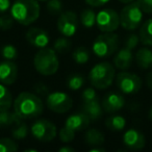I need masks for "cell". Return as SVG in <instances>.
<instances>
[{
  "mask_svg": "<svg viewBox=\"0 0 152 152\" xmlns=\"http://www.w3.org/2000/svg\"><path fill=\"white\" fill-rule=\"evenodd\" d=\"M14 110L22 119H34L44 110V105L40 98L29 92H22L14 101Z\"/></svg>",
  "mask_w": 152,
  "mask_h": 152,
  "instance_id": "cell-1",
  "label": "cell"
},
{
  "mask_svg": "<svg viewBox=\"0 0 152 152\" xmlns=\"http://www.w3.org/2000/svg\"><path fill=\"white\" fill-rule=\"evenodd\" d=\"M40 12L38 0H16L11 7V15L15 21L25 26L36 22Z\"/></svg>",
  "mask_w": 152,
  "mask_h": 152,
  "instance_id": "cell-2",
  "label": "cell"
},
{
  "mask_svg": "<svg viewBox=\"0 0 152 152\" xmlns=\"http://www.w3.org/2000/svg\"><path fill=\"white\" fill-rule=\"evenodd\" d=\"M116 71L114 66L107 61H102L93 67L89 74V79L94 88L105 90L110 87L115 79Z\"/></svg>",
  "mask_w": 152,
  "mask_h": 152,
  "instance_id": "cell-3",
  "label": "cell"
},
{
  "mask_svg": "<svg viewBox=\"0 0 152 152\" xmlns=\"http://www.w3.org/2000/svg\"><path fill=\"white\" fill-rule=\"evenodd\" d=\"M34 65L36 70L42 75H53L56 73L59 67L56 51L51 48H41L37 52L34 58Z\"/></svg>",
  "mask_w": 152,
  "mask_h": 152,
  "instance_id": "cell-4",
  "label": "cell"
},
{
  "mask_svg": "<svg viewBox=\"0 0 152 152\" xmlns=\"http://www.w3.org/2000/svg\"><path fill=\"white\" fill-rule=\"evenodd\" d=\"M119 46V37L114 32H104L96 38L92 50L99 57H108L117 51Z\"/></svg>",
  "mask_w": 152,
  "mask_h": 152,
  "instance_id": "cell-5",
  "label": "cell"
},
{
  "mask_svg": "<svg viewBox=\"0 0 152 152\" xmlns=\"http://www.w3.org/2000/svg\"><path fill=\"white\" fill-rule=\"evenodd\" d=\"M143 13L137 2L128 3L120 13V25L127 30L137 29L143 20Z\"/></svg>",
  "mask_w": 152,
  "mask_h": 152,
  "instance_id": "cell-6",
  "label": "cell"
},
{
  "mask_svg": "<svg viewBox=\"0 0 152 152\" xmlns=\"http://www.w3.org/2000/svg\"><path fill=\"white\" fill-rule=\"evenodd\" d=\"M117 86L123 94L133 95L142 88V80L139 76L130 72H120L116 77Z\"/></svg>",
  "mask_w": 152,
  "mask_h": 152,
  "instance_id": "cell-7",
  "label": "cell"
},
{
  "mask_svg": "<svg viewBox=\"0 0 152 152\" xmlns=\"http://www.w3.org/2000/svg\"><path fill=\"white\" fill-rule=\"evenodd\" d=\"M96 24L103 32H114L120 25V15L112 9L100 11L96 15Z\"/></svg>",
  "mask_w": 152,
  "mask_h": 152,
  "instance_id": "cell-8",
  "label": "cell"
},
{
  "mask_svg": "<svg viewBox=\"0 0 152 152\" xmlns=\"http://www.w3.org/2000/svg\"><path fill=\"white\" fill-rule=\"evenodd\" d=\"M47 106L57 114H65L73 106V100L64 92H52L47 96Z\"/></svg>",
  "mask_w": 152,
  "mask_h": 152,
  "instance_id": "cell-9",
  "label": "cell"
},
{
  "mask_svg": "<svg viewBox=\"0 0 152 152\" xmlns=\"http://www.w3.org/2000/svg\"><path fill=\"white\" fill-rule=\"evenodd\" d=\"M31 133L37 140L42 142L52 141L56 137V126L46 119H39L31 125Z\"/></svg>",
  "mask_w": 152,
  "mask_h": 152,
  "instance_id": "cell-10",
  "label": "cell"
},
{
  "mask_svg": "<svg viewBox=\"0 0 152 152\" xmlns=\"http://www.w3.org/2000/svg\"><path fill=\"white\" fill-rule=\"evenodd\" d=\"M78 27V19L74 12L67 11L61 14L57 20V29L63 36L70 38L74 36Z\"/></svg>",
  "mask_w": 152,
  "mask_h": 152,
  "instance_id": "cell-11",
  "label": "cell"
},
{
  "mask_svg": "<svg viewBox=\"0 0 152 152\" xmlns=\"http://www.w3.org/2000/svg\"><path fill=\"white\" fill-rule=\"evenodd\" d=\"M18 77V67L13 61H2L0 63V83L5 86L13 85Z\"/></svg>",
  "mask_w": 152,
  "mask_h": 152,
  "instance_id": "cell-12",
  "label": "cell"
},
{
  "mask_svg": "<svg viewBox=\"0 0 152 152\" xmlns=\"http://www.w3.org/2000/svg\"><path fill=\"white\" fill-rule=\"evenodd\" d=\"M123 143L131 150H141L145 147L146 139L141 131L137 129H128L123 135Z\"/></svg>",
  "mask_w": 152,
  "mask_h": 152,
  "instance_id": "cell-13",
  "label": "cell"
},
{
  "mask_svg": "<svg viewBox=\"0 0 152 152\" xmlns=\"http://www.w3.org/2000/svg\"><path fill=\"white\" fill-rule=\"evenodd\" d=\"M26 40L30 45L38 48H45L49 44V34L38 27H31L26 32Z\"/></svg>",
  "mask_w": 152,
  "mask_h": 152,
  "instance_id": "cell-14",
  "label": "cell"
},
{
  "mask_svg": "<svg viewBox=\"0 0 152 152\" xmlns=\"http://www.w3.org/2000/svg\"><path fill=\"white\" fill-rule=\"evenodd\" d=\"M125 105V99L121 94L119 93H108L102 101V108L108 114L119 112L123 106Z\"/></svg>",
  "mask_w": 152,
  "mask_h": 152,
  "instance_id": "cell-15",
  "label": "cell"
},
{
  "mask_svg": "<svg viewBox=\"0 0 152 152\" xmlns=\"http://www.w3.org/2000/svg\"><path fill=\"white\" fill-rule=\"evenodd\" d=\"M90 122H91V119L85 113L81 112L68 117L65 122V126L69 127L74 131H80L87 129L90 125Z\"/></svg>",
  "mask_w": 152,
  "mask_h": 152,
  "instance_id": "cell-16",
  "label": "cell"
},
{
  "mask_svg": "<svg viewBox=\"0 0 152 152\" xmlns=\"http://www.w3.org/2000/svg\"><path fill=\"white\" fill-rule=\"evenodd\" d=\"M132 58L133 55L131 50L124 47V48H122L121 50H119L117 52L116 56L114 58V64L119 70L125 71V70H127L131 66Z\"/></svg>",
  "mask_w": 152,
  "mask_h": 152,
  "instance_id": "cell-17",
  "label": "cell"
},
{
  "mask_svg": "<svg viewBox=\"0 0 152 152\" xmlns=\"http://www.w3.org/2000/svg\"><path fill=\"white\" fill-rule=\"evenodd\" d=\"M22 122V118L14 110H3L0 112V128H7V127L15 126Z\"/></svg>",
  "mask_w": 152,
  "mask_h": 152,
  "instance_id": "cell-18",
  "label": "cell"
},
{
  "mask_svg": "<svg viewBox=\"0 0 152 152\" xmlns=\"http://www.w3.org/2000/svg\"><path fill=\"white\" fill-rule=\"evenodd\" d=\"M102 106L100 105L99 100L91 102H83V112L91 119V121H96L102 116Z\"/></svg>",
  "mask_w": 152,
  "mask_h": 152,
  "instance_id": "cell-19",
  "label": "cell"
},
{
  "mask_svg": "<svg viewBox=\"0 0 152 152\" xmlns=\"http://www.w3.org/2000/svg\"><path fill=\"white\" fill-rule=\"evenodd\" d=\"M135 61L141 69H150L152 67V50L141 48L135 54Z\"/></svg>",
  "mask_w": 152,
  "mask_h": 152,
  "instance_id": "cell-20",
  "label": "cell"
},
{
  "mask_svg": "<svg viewBox=\"0 0 152 152\" xmlns=\"http://www.w3.org/2000/svg\"><path fill=\"white\" fill-rule=\"evenodd\" d=\"M139 36L142 44L146 46H152V19H148L141 26Z\"/></svg>",
  "mask_w": 152,
  "mask_h": 152,
  "instance_id": "cell-21",
  "label": "cell"
},
{
  "mask_svg": "<svg viewBox=\"0 0 152 152\" xmlns=\"http://www.w3.org/2000/svg\"><path fill=\"white\" fill-rule=\"evenodd\" d=\"M85 139H86V143L88 145L92 146V147H94V146L95 147L96 146H101L104 143L103 133L95 128H92L90 130H88L87 133H86Z\"/></svg>",
  "mask_w": 152,
  "mask_h": 152,
  "instance_id": "cell-22",
  "label": "cell"
},
{
  "mask_svg": "<svg viewBox=\"0 0 152 152\" xmlns=\"http://www.w3.org/2000/svg\"><path fill=\"white\" fill-rule=\"evenodd\" d=\"M13 104V96L5 86L0 85V112L9 110Z\"/></svg>",
  "mask_w": 152,
  "mask_h": 152,
  "instance_id": "cell-23",
  "label": "cell"
},
{
  "mask_svg": "<svg viewBox=\"0 0 152 152\" xmlns=\"http://www.w3.org/2000/svg\"><path fill=\"white\" fill-rule=\"evenodd\" d=\"M105 125L108 129L114 131L123 130L124 127L126 126V120L122 116H112L106 119Z\"/></svg>",
  "mask_w": 152,
  "mask_h": 152,
  "instance_id": "cell-24",
  "label": "cell"
},
{
  "mask_svg": "<svg viewBox=\"0 0 152 152\" xmlns=\"http://www.w3.org/2000/svg\"><path fill=\"white\" fill-rule=\"evenodd\" d=\"M80 22L86 28H91L96 23V14L93 10L87 9L80 14Z\"/></svg>",
  "mask_w": 152,
  "mask_h": 152,
  "instance_id": "cell-25",
  "label": "cell"
},
{
  "mask_svg": "<svg viewBox=\"0 0 152 152\" xmlns=\"http://www.w3.org/2000/svg\"><path fill=\"white\" fill-rule=\"evenodd\" d=\"M72 57L75 61V63L83 65L89 61L90 59V51L88 50L86 47H78L77 49H75V51L72 54Z\"/></svg>",
  "mask_w": 152,
  "mask_h": 152,
  "instance_id": "cell-26",
  "label": "cell"
},
{
  "mask_svg": "<svg viewBox=\"0 0 152 152\" xmlns=\"http://www.w3.org/2000/svg\"><path fill=\"white\" fill-rule=\"evenodd\" d=\"M28 134V127L25 123H19V124L13 126L12 129V135L16 140H23Z\"/></svg>",
  "mask_w": 152,
  "mask_h": 152,
  "instance_id": "cell-27",
  "label": "cell"
},
{
  "mask_svg": "<svg viewBox=\"0 0 152 152\" xmlns=\"http://www.w3.org/2000/svg\"><path fill=\"white\" fill-rule=\"evenodd\" d=\"M1 55L4 59L7 61H15L18 57V50L14 45L7 44L1 48Z\"/></svg>",
  "mask_w": 152,
  "mask_h": 152,
  "instance_id": "cell-28",
  "label": "cell"
},
{
  "mask_svg": "<svg viewBox=\"0 0 152 152\" xmlns=\"http://www.w3.org/2000/svg\"><path fill=\"white\" fill-rule=\"evenodd\" d=\"M83 83H85V78L80 74H74L68 78V87L72 91L79 90L83 86Z\"/></svg>",
  "mask_w": 152,
  "mask_h": 152,
  "instance_id": "cell-29",
  "label": "cell"
},
{
  "mask_svg": "<svg viewBox=\"0 0 152 152\" xmlns=\"http://www.w3.org/2000/svg\"><path fill=\"white\" fill-rule=\"evenodd\" d=\"M70 48H71V42L68 40L67 37L57 39L53 44V49L57 53H66L70 50Z\"/></svg>",
  "mask_w": 152,
  "mask_h": 152,
  "instance_id": "cell-30",
  "label": "cell"
},
{
  "mask_svg": "<svg viewBox=\"0 0 152 152\" xmlns=\"http://www.w3.org/2000/svg\"><path fill=\"white\" fill-rule=\"evenodd\" d=\"M18 149L15 141L11 139H0V152H14Z\"/></svg>",
  "mask_w": 152,
  "mask_h": 152,
  "instance_id": "cell-31",
  "label": "cell"
},
{
  "mask_svg": "<svg viewBox=\"0 0 152 152\" xmlns=\"http://www.w3.org/2000/svg\"><path fill=\"white\" fill-rule=\"evenodd\" d=\"M46 7L50 14H52V15H57V14L61 13L63 4H61V0H48V1H47Z\"/></svg>",
  "mask_w": 152,
  "mask_h": 152,
  "instance_id": "cell-32",
  "label": "cell"
},
{
  "mask_svg": "<svg viewBox=\"0 0 152 152\" xmlns=\"http://www.w3.org/2000/svg\"><path fill=\"white\" fill-rule=\"evenodd\" d=\"M74 137H75V131L72 130L69 127L65 126L59 131V139H61V141L64 142V143L72 142L74 140Z\"/></svg>",
  "mask_w": 152,
  "mask_h": 152,
  "instance_id": "cell-33",
  "label": "cell"
},
{
  "mask_svg": "<svg viewBox=\"0 0 152 152\" xmlns=\"http://www.w3.org/2000/svg\"><path fill=\"white\" fill-rule=\"evenodd\" d=\"M15 19L12 15H3L0 17V29L9 30L13 27Z\"/></svg>",
  "mask_w": 152,
  "mask_h": 152,
  "instance_id": "cell-34",
  "label": "cell"
},
{
  "mask_svg": "<svg viewBox=\"0 0 152 152\" xmlns=\"http://www.w3.org/2000/svg\"><path fill=\"white\" fill-rule=\"evenodd\" d=\"M81 98H83V102H91L98 100L97 93L93 88H87L81 94Z\"/></svg>",
  "mask_w": 152,
  "mask_h": 152,
  "instance_id": "cell-35",
  "label": "cell"
},
{
  "mask_svg": "<svg viewBox=\"0 0 152 152\" xmlns=\"http://www.w3.org/2000/svg\"><path fill=\"white\" fill-rule=\"evenodd\" d=\"M139 42H140V36H137L135 34H129L128 38L125 41V47L132 50V49H134L139 45Z\"/></svg>",
  "mask_w": 152,
  "mask_h": 152,
  "instance_id": "cell-36",
  "label": "cell"
},
{
  "mask_svg": "<svg viewBox=\"0 0 152 152\" xmlns=\"http://www.w3.org/2000/svg\"><path fill=\"white\" fill-rule=\"evenodd\" d=\"M141 10L146 14H152V0H137Z\"/></svg>",
  "mask_w": 152,
  "mask_h": 152,
  "instance_id": "cell-37",
  "label": "cell"
},
{
  "mask_svg": "<svg viewBox=\"0 0 152 152\" xmlns=\"http://www.w3.org/2000/svg\"><path fill=\"white\" fill-rule=\"evenodd\" d=\"M34 91H36L37 94H41V95H46V94H49V88L47 87L44 83H39V85L36 86L34 88Z\"/></svg>",
  "mask_w": 152,
  "mask_h": 152,
  "instance_id": "cell-38",
  "label": "cell"
},
{
  "mask_svg": "<svg viewBox=\"0 0 152 152\" xmlns=\"http://www.w3.org/2000/svg\"><path fill=\"white\" fill-rule=\"evenodd\" d=\"M110 0H86L87 4L91 5L93 7H99L104 5L105 3H107Z\"/></svg>",
  "mask_w": 152,
  "mask_h": 152,
  "instance_id": "cell-39",
  "label": "cell"
},
{
  "mask_svg": "<svg viewBox=\"0 0 152 152\" xmlns=\"http://www.w3.org/2000/svg\"><path fill=\"white\" fill-rule=\"evenodd\" d=\"M10 7H11V1L10 0H0V14L7 12Z\"/></svg>",
  "mask_w": 152,
  "mask_h": 152,
  "instance_id": "cell-40",
  "label": "cell"
},
{
  "mask_svg": "<svg viewBox=\"0 0 152 152\" xmlns=\"http://www.w3.org/2000/svg\"><path fill=\"white\" fill-rule=\"evenodd\" d=\"M146 83H147L148 88L152 90V72H149L146 76Z\"/></svg>",
  "mask_w": 152,
  "mask_h": 152,
  "instance_id": "cell-41",
  "label": "cell"
},
{
  "mask_svg": "<svg viewBox=\"0 0 152 152\" xmlns=\"http://www.w3.org/2000/svg\"><path fill=\"white\" fill-rule=\"evenodd\" d=\"M59 152H75V149L71 147H61L58 150Z\"/></svg>",
  "mask_w": 152,
  "mask_h": 152,
  "instance_id": "cell-42",
  "label": "cell"
},
{
  "mask_svg": "<svg viewBox=\"0 0 152 152\" xmlns=\"http://www.w3.org/2000/svg\"><path fill=\"white\" fill-rule=\"evenodd\" d=\"M105 149L104 148H98V146H96V148H91L90 152H104Z\"/></svg>",
  "mask_w": 152,
  "mask_h": 152,
  "instance_id": "cell-43",
  "label": "cell"
},
{
  "mask_svg": "<svg viewBox=\"0 0 152 152\" xmlns=\"http://www.w3.org/2000/svg\"><path fill=\"white\" fill-rule=\"evenodd\" d=\"M120 2H122V3H126V4H128V3H130V2H132L133 0H119Z\"/></svg>",
  "mask_w": 152,
  "mask_h": 152,
  "instance_id": "cell-44",
  "label": "cell"
},
{
  "mask_svg": "<svg viewBox=\"0 0 152 152\" xmlns=\"http://www.w3.org/2000/svg\"><path fill=\"white\" fill-rule=\"evenodd\" d=\"M148 116H149V119L152 121V106H151V108H150V110H149V114H148Z\"/></svg>",
  "mask_w": 152,
  "mask_h": 152,
  "instance_id": "cell-45",
  "label": "cell"
},
{
  "mask_svg": "<svg viewBox=\"0 0 152 152\" xmlns=\"http://www.w3.org/2000/svg\"><path fill=\"white\" fill-rule=\"evenodd\" d=\"M38 1H48V0H38Z\"/></svg>",
  "mask_w": 152,
  "mask_h": 152,
  "instance_id": "cell-46",
  "label": "cell"
}]
</instances>
